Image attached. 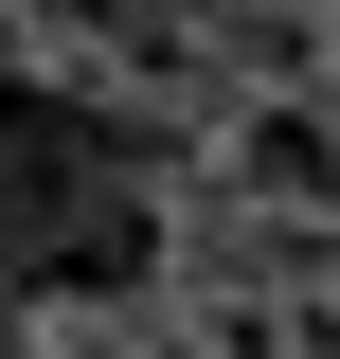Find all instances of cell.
Returning <instances> with one entry per match:
<instances>
[{
	"label": "cell",
	"instance_id": "obj_1",
	"mask_svg": "<svg viewBox=\"0 0 340 359\" xmlns=\"http://www.w3.org/2000/svg\"><path fill=\"white\" fill-rule=\"evenodd\" d=\"M162 287V144L54 72H0V306H143Z\"/></svg>",
	"mask_w": 340,
	"mask_h": 359
}]
</instances>
